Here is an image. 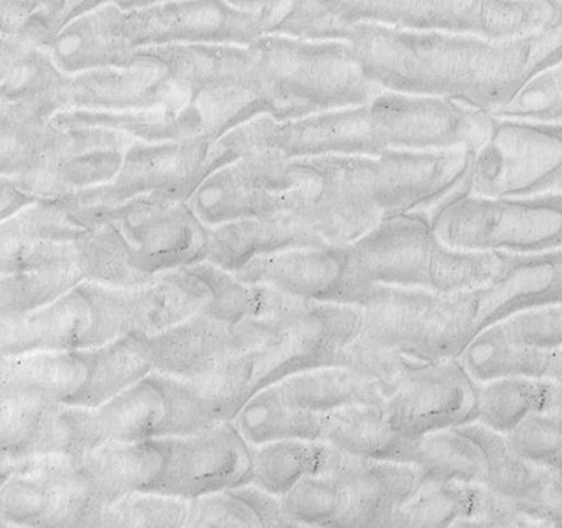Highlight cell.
I'll list each match as a JSON object with an SVG mask.
<instances>
[{"mask_svg":"<svg viewBox=\"0 0 562 528\" xmlns=\"http://www.w3.org/2000/svg\"><path fill=\"white\" fill-rule=\"evenodd\" d=\"M347 41L370 81L382 90L449 100L493 112L539 71L561 65V26L510 40L416 33L355 24Z\"/></svg>","mask_w":562,"mask_h":528,"instance_id":"1","label":"cell"},{"mask_svg":"<svg viewBox=\"0 0 562 528\" xmlns=\"http://www.w3.org/2000/svg\"><path fill=\"white\" fill-rule=\"evenodd\" d=\"M493 117L449 100L380 91L360 105L276 122L267 115L234 128L241 154L271 149L285 157L380 156L391 150H479Z\"/></svg>","mask_w":562,"mask_h":528,"instance_id":"2","label":"cell"},{"mask_svg":"<svg viewBox=\"0 0 562 528\" xmlns=\"http://www.w3.org/2000/svg\"><path fill=\"white\" fill-rule=\"evenodd\" d=\"M269 11H250L227 0H166L122 11L103 4L68 22L43 52L66 75L122 68L136 49L168 44L249 46L267 33Z\"/></svg>","mask_w":562,"mask_h":528,"instance_id":"3","label":"cell"},{"mask_svg":"<svg viewBox=\"0 0 562 528\" xmlns=\"http://www.w3.org/2000/svg\"><path fill=\"white\" fill-rule=\"evenodd\" d=\"M269 11L267 33L338 40L355 24L510 40L561 26V0H291Z\"/></svg>","mask_w":562,"mask_h":528,"instance_id":"4","label":"cell"},{"mask_svg":"<svg viewBox=\"0 0 562 528\" xmlns=\"http://www.w3.org/2000/svg\"><path fill=\"white\" fill-rule=\"evenodd\" d=\"M360 329L362 314L355 304L307 301L281 335L200 379L187 380L201 426L209 429L232 420L254 394L284 377L335 364L341 348Z\"/></svg>","mask_w":562,"mask_h":528,"instance_id":"5","label":"cell"},{"mask_svg":"<svg viewBox=\"0 0 562 528\" xmlns=\"http://www.w3.org/2000/svg\"><path fill=\"white\" fill-rule=\"evenodd\" d=\"M344 260L338 303L370 285L453 292L486 284L501 267V251L454 250L416 213L389 216L362 237L340 245Z\"/></svg>","mask_w":562,"mask_h":528,"instance_id":"6","label":"cell"},{"mask_svg":"<svg viewBox=\"0 0 562 528\" xmlns=\"http://www.w3.org/2000/svg\"><path fill=\"white\" fill-rule=\"evenodd\" d=\"M247 49L263 115L276 122L360 105L384 91L367 78L344 40L266 33Z\"/></svg>","mask_w":562,"mask_h":528,"instance_id":"7","label":"cell"},{"mask_svg":"<svg viewBox=\"0 0 562 528\" xmlns=\"http://www.w3.org/2000/svg\"><path fill=\"white\" fill-rule=\"evenodd\" d=\"M360 336L417 361L458 358L480 332L479 289L436 292L370 285L353 295Z\"/></svg>","mask_w":562,"mask_h":528,"instance_id":"8","label":"cell"},{"mask_svg":"<svg viewBox=\"0 0 562 528\" xmlns=\"http://www.w3.org/2000/svg\"><path fill=\"white\" fill-rule=\"evenodd\" d=\"M240 156V146L232 131L220 139L169 143L134 139L125 149L121 169L112 181L48 201H55L78 225L88 228L103 213L134 198L188 201L213 171Z\"/></svg>","mask_w":562,"mask_h":528,"instance_id":"9","label":"cell"},{"mask_svg":"<svg viewBox=\"0 0 562 528\" xmlns=\"http://www.w3.org/2000/svg\"><path fill=\"white\" fill-rule=\"evenodd\" d=\"M68 75L43 49L0 85V176L21 181L74 153L80 131L52 121L66 110Z\"/></svg>","mask_w":562,"mask_h":528,"instance_id":"10","label":"cell"},{"mask_svg":"<svg viewBox=\"0 0 562 528\" xmlns=\"http://www.w3.org/2000/svg\"><path fill=\"white\" fill-rule=\"evenodd\" d=\"M429 223L439 240L454 250L541 254L561 248V191L527 198L463 193Z\"/></svg>","mask_w":562,"mask_h":528,"instance_id":"11","label":"cell"},{"mask_svg":"<svg viewBox=\"0 0 562 528\" xmlns=\"http://www.w3.org/2000/svg\"><path fill=\"white\" fill-rule=\"evenodd\" d=\"M78 288L92 310L95 347L122 336L153 338L188 317L206 313L212 301L209 285L190 266L127 288L85 281Z\"/></svg>","mask_w":562,"mask_h":528,"instance_id":"12","label":"cell"},{"mask_svg":"<svg viewBox=\"0 0 562 528\" xmlns=\"http://www.w3.org/2000/svg\"><path fill=\"white\" fill-rule=\"evenodd\" d=\"M561 124L493 117L492 132L471 160L470 193L527 198L561 191Z\"/></svg>","mask_w":562,"mask_h":528,"instance_id":"13","label":"cell"},{"mask_svg":"<svg viewBox=\"0 0 562 528\" xmlns=\"http://www.w3.org/2000/svg\"><path fill=\"white\" fill-rule=\"evenodd\" d=\"M100 512L74 456L24 458L0 486L4 527H97Z\"/></svg>","mask_w":562,"mask_h":528,"instance_id":"14","label":"cell"},{"mask_svg":"<svg viewBox=\"0 0 562 528\" xmlns=\"http://www.w3.org/2000/svg\"><path fill=\"white\" fill-rule=\"evenodd\" d=\"M297 181L294 157L271 149H247L238 159L213 171L187 203L205 226L289 213Z\"/></svg>","mask_w":562,"mask_h":528,"instance_id":"15","label":"cell"},{"mask_svg":"<svg viewBox=\"0 0 562 528\" xmlns=\"http://www.w3.org/2000/svg\"><path fill=\"white\" fill-rule=\"evenodd\" d=\"M307 301L271 317L225 323L209 313L188 317L183 323L147 338L154 372L194 380L206 375L231 358L262 347L281 335Z\"/></svg>","mask_w":562,"mask_h":528,"instance_id":"16","label":"cell"},{"mask_svg":"<svg viewBox=\"0 0 562 528\" xmlns=\"http://www.w3.org/2000/svg\"><path fill=\"white\" fill-rule=\"evenodd\" d=\"M119 229L131 254L132 266L144 278L203 262L206 226L187 201L134 198L100 216Z\"/></svg>","mask_w":562,"mask_h":528,"instance_id":"17","label":"cell"},{"mask_svg":"<svg viewBox=\"0 0 562 528\" xmlns=\"http://www.w3.org/2000/svg\"><path fill=\"white\" fill-rule=\"evenodd\" d=\"M154 442L161 449L162 467L150 492L191 499L250 483V446L232 420Z\"/></svg>","mask_w":562,"mask_h":528,"instance_id":"18","label":"cell"},{"mask_svg":"<svg viewBox=\"0 0 562 528\" xmlns=\"http://www.w3.org/2000/svg\"><path fill=\"white\" fill-rule=\"evenodd\" d=\"M385 416L392 429L407 439L476 419V383L458 358L427 361L414 367L385 398Z\"/></svg>","mask_w":562,"mask_h":528,"instance_id":"19","label":"cell"},{"mask_svg":"<svg viewBox=\"0 0 562 528\" xmlns=\"http://www.w3.org/2000/svg\"><path fill=\"white\" fill-rule=\"evenodd\" d=\"M458 429L473 439L485 454L483 485L486 488L512 503L533 525H561V471L520 458L508 448L504 434L495 432L476 420L458 426Z\"/></svg>","mask_w":562,"mask_h":528,"instance_id":"20","label":"cell"},{"mask_svg":"<svg viewBox=\"0 0 562 528\" xmlns=\"http://www.w3.org/2000/svg\"><path fill=\"white\" fill-rule=\"evenodd\" d=\"M345 486V507L338 527H389L395 512L423 485L414 463L347 454L333 471Z\"/></svg>","mask_w":562,"mask_h":528,"instance_id":"21","label":"cell"},{"mask_svg":"<svg viewBox=\"0 0 562 528\" xmlns=\"http://www.w3.org/2000/svg\"><path fill=\"white\" fill-rule=\"evenodd\" d=\"M92 347H95L92 310L78 285L31 313L0 317V358Z\"/></svg>","mask_w":562,"mask_h":528,"instance_id":"22","label":"cell"},{"mask_svg":"<svg viewBox=\"0 0 562 528\" xmlns=\"http://www.w3.org/2000/svg\"><path fill=\"white\" fill-rule=\"evenodd\" d=\"M234 276L296 300L338 303L344 260L340 245L288 248L250 260Z\"/></svg>","mask_w":562,"mask_h":528,"instance_id":"23","label":"cell"},{"mask_svg":"<svg viewBox=\"0 0 562 528\" xmlns=\"http://www.w3.org/2000/svg\"><path fill=\"white\" fill-rule=\"evenodd\" d=\"M322 238L292 213L252 216L206 226L203 262L235 273L257 257L288 248L319 247Z\"/></svg>","mask_w":562,"mask_h":528,"instance_id":"24","label":"cell"},{"mask_svg":"<svg viewBox=\"0 0 562 528\" xmlns=\"http://www.w3.org/2000/svg\"><path fill=\"white\" fill-rule=\"evenodd\" d=\"M78 467L100 507L134 492H150L161 473L162 454L149 441H105L78 458Z\"/></svg>","mask_w":562,"mask_h":528,"instance_id":"25","label":"cell"},{"mask_svg":"<svg viewBox=\"0 0 562 528\" xmlns=\"http://www.w3.org/2000/svg\"><path fill=\"white\" fill-rule=\"evenodd\" d=\"M78 351H34L0 358V395L21 402L71 401L85 380Z\"/></svg>","mask_w":562,"mask_h":528,"instance_id":"26","label":"cell"},{"mask_svg":"<svg viewBox=\"0 0 562 528\" xmlns=\"http://www.w3.org/2000/svg\"><path fill=\"white\" fill-rule=\"evenodd\" d=\"M458 361L473 382H488L502 377L562 379V351L542 350L515 345L507 338L501 323L483 328L458 355Z\"/></svg>","mask_w":562,"mask_h":528,"instance_id":"27","label":"cell"},{"mask_svg":"<svg viewBox=\"0 0 562 528\" xmlns=\"http://www.w3.org/2000/svg\"><path fill=\"white\" fill-rule=\"evenodd\" d=\"M78 353L87 372L68 404L81 407H99L154 372L149 342L136 336H122Z\"/></svg>","mask_w":562,"mask_h":528,"instance_id":"28","label":"cell"},{"mask_svg":"<svg viewBox=\"0 0 562 528\" xmlns=\"http://www.w3.org/2000/svg\"><path fill=\"white\" fill-rule=\"evenodd\" d=\"M382 404L347 405L323 412L319 441L357 458L409 463L411 441L392 429Z\"/></svg>","mask_w":562,"mask_h":528,"instance_id":"29","label":"cell"},{"mask_svg":"<svg viewBox=\"0 0 562 528\" xmlns=\"http://www.w3.org/2000/svg\"><path fill=\"white\" fill-rule=\"evenodd\" d=\"M347 454L313 439H281L250 446V485L281 496L307 474L338 470Z\"/></svg>","mask_w":562,"mask_h":528,"instance_id":"30","label":"cell"},{"mask_svg":"<svg viewBox=\"0 0 562 528\" xmlns=\"http://www.w3.org/2000/svg\"><path fill=\"white\" fill-rule=\"evenodd\" d=\"M284 401L300 411L323 412L357 404H382L384 390L341 364H323L279 380Z\"/></svg>","mask_w":562,"mask_h":528,"instance_id":"31","label":"cell"},{"mask_svg":"<svg viewBox=\"0 0 562 528\" xmlns=\"http://www.w3.org/2000/svg\"><path fill=\"white\" fill-rule=\"evenodd\" d=\"M476 383V382H475ZM561 380L502 377L476 383V423L498 434L536 412H561Z\"/></svg>","mask_w":562,"mask_h":528,"instance_id":"32","label":"cell"},{"mask_svg":"<svg viewBox=\"0 0 562 528\" xmlns=\"http://www.w3.org/2000/svg\"><path fill=\"white\" fill-rule=\"evenodd\" d=\"M103 442H136L165 438L168 407L150 375L95 407Z\"/></svg>","mask_w":562,"mask_h":528,"instance_id":"33","label":"cell"},{"mask_svg":"<svg viewBox=\"0 0 562 528\" xmlns=\"http://www.w3.org/2000/svg\"><path fill=\"white\" fill-rule=\"evenodd\" d=\"M232 424L249 446L281 439L319 441L322 414L292 407L279 392L278 383H272L245 402Z\"/></svg>","mask_w":562,"mask_h":528,"instance_id":"34","label":"cell"},{"mask_svg":"<svg viewBox=\"0 0 562 528\" xmlns=\"http://www.w3.org/2000/svg\"><path fill=\"white\" fill-rule=\"evenodd\" d=\"M409 463L416 464L424 483H480L483 485L486 459L482 448L458 427L424 434L411 441Z\"/></svg>","mask_w":562,"mask_h":528,"instance_id":"35","label":"cell"},{"mask_svg":"<svg viewBox=\"0 0 562 528\" xmlns=\"http://www.w3.org/2000/svg\"><path fill=\"white\" fill-rule=\"evenodd\" d=\"M71 250L75 270L85 282L127 288L150 279L134 269L124 238L110 223L81 229L71 240Z\"/></svg>","mask_w":562,"mask_h":528,"instance_id":"36","label":"cell"},{"mask_svg":"<svg viewBox=\"0 0 562 528\" xmlns=\"http://www.w3.org/2000/svg\"><path fill=\"white\" fill-rule=\"evenodd\" d=\"M279 499L292 527H338L345 507V486L336 474H307Z\"/></svg>","mask_w":562,"mask_h":528,"instance_id":"37","label":"cell"},{"mask_svg":"<svg viewBox=\"0 0 562 528\" xmlns=\"http://www.w3.org/2000/svg\"><path fill=\"white\" fill-rule=\"evenodd\" d=\"M83 282L75 269L0 273V317H18L46 306Z\"/></svg>","mask_w":562,"mask_h":528,"instance_id":"38","label":"cell"},{"mask_svg":"<svg viewBox=\"0 0 562 528\" xmlns=\"http://www.w3.org/2000/svg\"><path fill=\"white\" fill-rule=\"evenodd\" d=\"M468 483L426 481L392 517L389 527H461Z\"/></svg>","mask_w":562,"mask_h":528,"instance_id":"39","label":"cell"},{"mask_svg":"<svg viewBox=\"0 0 562 528\" xmlns=\"http://www.w3.org/2000/svg\"><path fill=\"white\" fill-rule=\"evenodd\" d=\"M188 499L157 492H134L110 503L99 515L97 527H184Z\"/></svg>","mask_w":562,"mask_h":528,"instance_id":"40","label":"cell"},{"mask_svg":"<svg viewBox=\"0 0 562 528\" xmlns=\"http://www.w3.org/2000/svg\"><path fill=\"white\" fill-rule=\"evenodd\" d=\"M561 65L546 68L530 77L504 105L490 112V115L533 124H561Z\"/></svg>","mask_w":562,"mask_h":528,"instance_id":"41","label":"cell"},{"mask_svg":"<svg viewBox=\"0 0 562 528\" xmlns=\"http://www.w3.org/2000/svg\"><path fill=\"white\" fill-rule=\"evenodd\" d=\"M419 363L424 361L414 360L391 348L380 347L376 342L358 335L341 348L335 364L347 367L363 379L375 383L389 397L401 380Z\"/></svg>","mask_w":562,"mask_h":528,"instance_id":"42","label":"cell"},{"mask_svg":"<svg viewBox=\"0 0 562 528\" xmlns=\"http://www.w3.org/2000/svg\"><path fill=\"white\" fill-rule=\"evenodd\" d=\"M561 412H536L504 434L508 448L530 463L561 471Z\"/></svg>","mask_w":562,"mask_h":528,"instance_id":"43","label":"cell"},{"mask_svg":"<svg viewBox=\"0 0 562 528\" xmlns=\"http://www.w3.org/2000/svg\"><path fill=\"white\" fill-rule=\"evenodd\" d=\"M510 341L519 347L554 350L562 342L561 304L529 307L498 321Z\"/></svg>","mask_w":562,"mask_h":528,"instance_id":"44","label":"cell"},{"mask_svg":"<svg viewBox=\"0 0 562 528\" xmlns=\"http://www.w3.org/2000/svg\"><path fill=\"white\" fill-rule=\"evenodd\" d=\"M184 527H260V521L234 490H223L188 499Z\"/></svg>","mask_w":562,"mask_h":528,"instance_id":"45","label":"cell"},{"mask_svg":"<svg viewBox=\"0 0 562 528\" xmlns=\"http://www.w3.org/2000/svg\"><path fill=\"white\" fill-rule=\"evenodd\" d=\"M159 2H166V0H52L48 9L44 11V26L48 30L49 40H52L68 22L100 8V5L114 4L122 11H131V9L147 8V5L159 4ZM227 2L235 8L263 11V9L282 8L291 0H227Z\"/></svg>","mask_w":562,"mask_h":528,"instance_id":"46","label":"cell"},{"mask_svg":"<svg viewBox=\"0 0 562 528\" xmlns=\"http://www.w3.org/2000/svg\"><path fill=\"white\" fill-rule=\"evenodd\" d=\"M33 0H0V36L15 37L41 48L48 36Z\"/></svg>","mask_w":562,"mask_h":528,"instance_id":"47","label":"cell"},{"mask_svg":"<svg viewBox=\"0 0 562 528\" xmlns=\"http://www.w3.org/2000/svg\"><path fill=\"white\" fill-rule=\"evenodd\" d=\"M235 495L240 496L250 510L259 518L260 527H292L289 518L282 512L281 499L259 486L247 485L238 486L234 490Z\"/></svg>","mask_w":562,"mask_h":528,"instance_id":"48","label":"cell"},{"mask_svg":"<svg viewBox=\"0 0 562 528\" xmlns=\"http://www.w3.org/2000/svg\"><path fill=\"white\" fill-rule=\"evenodd\" d=\"M40 48L26 41L0 36V85L18 77Z\"/></svg>","mask_w":562,"mask_h":528,"instance_id":"49","label":"cell"},{"mask_svg":"<svg viewBox=\"0 0 562 528\" xmlns=\"http://www.w3.org/2000/svg\"><path fill=\"white\" fill-rule=\"evenodd\" d=\"M22 459L24 458H18L0 448V486L4 485L5 481L21 468Z\"/></svg>","mask_w":562,"mask_h":528,"instance_id":"50","label":"cell"},{"mask_svg":"<svg viewBox=\"0 0 562 528\" xmlns=\"http://www.w3.org/2000/svg\"><path fill=\"white\" fill-rule=\"evenodd\" d=\"M5 408H8V398L4 395H0V424L4 420Z\"/></svg>","mask_w":562,"mask_h":528,"instance_id":"51","label":"cell"},{"mask_svg":"<svg viewBox=\"0 0 562 528\" xmlns=\"http://www.w3.org/2000/svg\"><path fill=\"white\" fill-rule=\"evenodd\" d=\"M0 527H4V525H2V521H0Z\"/></svg>","mask_w":562,"mask_h":528,"instance_id":"52","label":"cell"}]
</instances>
